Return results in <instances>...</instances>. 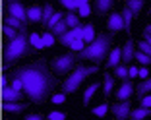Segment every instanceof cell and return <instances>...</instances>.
I'll return each mask as SVG.
<instances>
[{
	"label": "cell",
	"instance_id": "1",
	"mask_svg": "<svg viewBox=\"0 0 151 120\" xmlns=\"http://www.w3.org/2000/svg\"><path fill=\"white\" fill-rule=\"evenodd\" d=\"M10 78H19L23 81V93L31 103H45L56 87V78L49 70L43 58L27 66H19L10 72Z\"/></svg>",
	"mask_w": 151,
	"mask_h": 120
},
{
	"label": "cell",
	"instance_id": "2",
	"mask_svg": "<svg viewBox=\"0 0 151 120\" xmlns=\"http://www.w3.org/2000/svg\"><path fill=\"white\" fill-rule=\"evenodd\" d=\"M111 45H112V33H99L93 43H89L81 52H76V60H89L93 64H101L105 58L111 54Z\"/></svg>",
	"mask_w": 151,
	"mask_h": 120
},
{
	"label": "cell",
	"instance_id": "3",
	"mask_svg": "<svg viewBox=\"0 0 151 120\" xmlns=\"http://www.w3.org/2000/svg\"><path fill=\"white\" fill-rule=\"evenodd\" d=\"M33 52H35V47L31 45V33H29V29H23L16 39L4 47V64L10 66V64L18 62L19 58L29 56Z\"/></svg>",
	"mask_w": 151,
	"mask_h": 120
},
{
	"label": "cell",
	"instance_id": "4",
	"mask_svg": "<svg viewBox=\"0 0 151 120\" xmlns=\"http://www.w3.org/2000/svg\"><path fill=\"white\" fill-rule=\"evenodd\" d=\"M97 72H99L97 64H91V66H76L70 76L62 81V93L64 95H74L76 91L80 89V85L83 83L89 76H93Z\"/></svg>",
	"mask_w": 151,
	"mask_h": 120
},
{
	"label": "cell",
	"instance_id": "5",
	"mask_svg": "<svg viewBox=\"0 0 151 120\" xmlns=\"http://www.w3.org/2000/svg\"><path fill=\"white\" fill-rule=\"evenodd\" d=\"M76 66V54L68 52V54H60V56H54L50 60V68L56 76H64L68 72H72V68Z\"/></svg>",
	"mask_w": 151,
	"mask_h": 120
},
{
	"label": "cell",
	"instance_id": "6",
	"mask_svg": "<svg viewBox=\"0 0 151 120\" xmlns=\"http://www.w3.org/2000/svg\"><path fill=\"white\" fill-rule=\"evenodd\" d=\"M6 10H8L10 16L22 19L23 23L29 22V18H27V8H23V4L19 0H10V2H6Z\"/></svg>",
	"mask_w": 151,
	"mask_h": 120
},
{
	"label": "cell",
	"instance_id": "7",
	"mask_svg": "<svg viewBox=\"0 0 151 120\" xmlns=\"http://www.w3.org/2000/svg\"><path fill=\"white\" fill-rule=\"evenodd\" d=\"M111 111L118 120H126V118H130V112H132V101L130 99L128 101H116L111 107Z\"/></svg>",
	"mask_w": 151,
	"mask_h": 120
},
{
	"label": "cell",
	"instance_id": "8",
	"mask_svg": "<svg viewBox=\"0 0 151 120\" xmlns=\"http://www.w3.org/2000/svg\"><path fill=\"white\" fill-rule=\"evenodd\" d=\"M107 29L114 35V33H118V31H122L124 29L126 31V25H124V18H122V14H111L109 16V19H107Z\"/></svg>",
	"mask_w": 151,
	"mask_h": 120
},
{
	"label": "cell",
	"instance_id": "9",
	"mask_svg": "<svg viewBox=\"0 0 151 120\" xmlns=\"http://www.w3.org/2000/svg\"><path fill=\"white\" fill-rule=\"evenodd\" d=\"M136 45L132 39H128L124 43V47H122V64H126V66H130L132 62H136Z\"/></svg>",
	"mask_w": 151,
	"mask_h": 120
},
{
	"label": "cell",
	"instance_id": "10",
	"mask_svg": "<svg viewBox=\"0 0 151 120\" xmlns=\"http://www.w3.org/2000/svg\"><path fill=\"white\" fill-rule=\"evenodd\" d=\"M134 95V83L130 80H122V85L116 91V101H128Z\"/></svg>",
	"mask_w": 151,
	"mask_h": 120
},
{
	"label": "cell",
	"instance_id": "11",
	"mask_svg": "<svg viewBox=\"0 0 151 120\" xmlns=\"http://www.w3.org/2000/svg\"><path fill=\"white\" fill-rule=\"evenodd\" d=\"M2 99H4L6 103H19V101H23V91L14 89L12 85L2 87Z\"/></svg>",
	"mask_w": 151,
	"mask_h": 120
},
{
	"label": "cell",
	"instance_id": "12",
	"mask_svg": "<svg viewBox=\"0 0 151 120\" xmlns=\"http://www.w3.org/2000/svg\"><path fill=\"white\" fill-rule=\"evenodd\" d=\"M27 18H29V23H43V6L33 4L27 8Z\"/></svg>",
	"mask_w": 151,
	"mask_h": 120
},
{
	"label": "cell",
	"instance_id": "13",
	"mask_svg": "<svg viewBox=\"0 0 151 120\" xmlns=\"http://www.w3.org/2000/svg\"><path fill=\"white\" fill-rule=\"evenodd\" d=\"M112 6H114V0H95L93 2V12L97 14V16H105Z\"/></svg>",
	"mask_w": 151,
	"mask_h": 120
},
{
	"label": "cell",
	"instance_id": "14",
	"mask_svg": "<svg viewBox=\"0 0 151 120\" xmlns=\"http://www.w3.org/2000/svg\"><path fill=\"white\" fill-rule=\"evenodd\" d=\"M122 64V49H118V47H114V49L111 50V54H109L107 58V68H116Z\"/></svg>",
	"mask_w": 151,
	"mask_h": 120
},
{
	"label": "cell",
	"instance_id": "15",
	"mask_svg": "<svg viewBox=\"0 0 151 120\" xmlns=\"http://www.w3.org/2000/svg\"><path fill=\"white\" fill-rule=\"evenodd\" d=\"M151 93V78H147V80H142V83L136 87V97H138V101L142 97H145V95Z\"/></svg>",
	"mask_w": 151,
	"mask_h": 120
},
{
	"label": "cell",
	"instance_id": "16",
	"mask_svg": "<svg viewBox=\"0 0 151 120\" xmlns=\"http://www.w3.org/2000/svg\"><path fill=\"white\" fill-rule=\"evenodd\" d=\"M112 91H114V78H112V74L105 72V74H103V93L111 95Z\"/></svg>",
	"mask_w": 151,
	"mask_h": 120
},
{
	"label": "cell",
	"instance_id": "17",
	"mask_svg": "<svg viewBox=\"0 0 151 120\" xmlns=\"http://www.w3.org/2000/svg\"><path fill=\"white\" fill-rule=\"evenodd\" d=\"M2 109H4L6 112H16V114H19V112H23V111L27 109V105H25L23 101H19V103H6V101H4Z\"/></svg>",
	"mask_w": 151,
	"mask_h": 120
},
{
	"label": "cell",
	"instance_id": "18",
	"mask_svg": "<svg viewBox=\"0 0 151 120\" xmlns=\"http://www.w3.org/2000/svg\"><path fill=\"white\" fill-rule=\"evenodd\" d=\"M4 23L6 25H12V27H16L18 31H23V29H27V23H23L22 19H18V18H14V16H6L4 18Z\"/></svg>",
	"mask_w": 151,
	"mask_h": 120
},
{
	"label": "cell",
	"instance_id": "19",
	"mask_svg": "<svg viewBox=\"0 0 151 120\" xmlns=\"http://www.w3.org/2000/svg\"><path fill=\"white\" fill-rule=\"evenodd\" d=\"M68 31H70V27H68L66 19H62V22H60V23H56V25H54V27L50 29L49 33H52V35H54V37L58 39V37H62L64 33H68Z\"/></svg>",
	"mask_w": 151,
	"mask_h": 120
},
{
	"label": "cell",
	"instance_id": "20",
	"mask_svg": "<svg viewBox=\"0 0 151 120\" xmlns=\"http://www.w3.org/2000/svg\"><path fill=\"white\" fill-rule=\"evenodd\" d=\"M99 87H101V83H97V81H95V83H91V85H89V87L83 91V105H85V107H87V105H89V101L93 99L95 91H97Z\"/></svg>",
	"mask_w": 151,
	"mask_h": 120
},
{
	"label": "cell",
	"instance_id": "21",
	"mask_svg": "<svg viewBox=\"0 0 151 120\" xmlns=\"http://www.w3.org/2000/svg\"><path fill=\"white\" fill-rule=\"evenodd\" d=\"M54 16V8H52V4H45L43 6V23L41 25L47 29V25H49V22H50V18Z\"/></svg>",
	"mask_w": 151,
	"mask_h": 120
},
{
	"label": "cell",
	"instance_id": "22",
	"mask_svg": "<svg viewBox=\"0 0 151 120\" xmlns=\"http://www.w3.org/2000/svg\"><path fill=\"white\" fill-rule=\"evenodd\" d=\"M95 37H97V35H95V25H93V23H87L85 29H83V41L89 45V43H93V41H95Z\"/></svg>",
	"mask_w": 151,
	"mask_h": 120
},
{
	"label": "cell",
	"instance_id": "23",
	"mask_svg": "<svg viewBox=\"0 0 151 120\" xmlns=\"http://www.w3.org/2000/svg\"><path fill=\"white\" fill-rule=\"evenodd\" d=\"M147 116H151V109H143V107H139V109H134V111L130 112V118H139V120H145Z\"/></svg>",
	"mask_w": 151,
	"mask_h": 120
},
{
	"label": "cell",
	"instance_id": "24",
	"mask_svg": "<svg viewBox=\"0 0 151 120\" xmlns=\"http://www.w3.org/2000/svg\"><path fill=\"white\" fill-rule=\"evenodd\" d=\"M56 41H58V45H64V47H70V45H72V43L76 41V33H74V29H70L68 33H64L62 37H58Z\"/></svg>",
	"mask_w": 151,
	"mask_h": 120
},
{
	"label": "cell",
	"instance_id": "25",
	"mask_svg": "<svg viewBox=\"0 0 151 120\" xmlns=\"http://www.w3.org/2000/svg\"><path fill=\"white\" fill-rule=\"evenodd\" d=\"M126 6L132 10L134 18H138L139 12H142V8H143V0H130V2H126Z\"/></svg>",
	"mask_w": 151,
	"mask_h": 120
},
{
	"label": "cell",
	"instance_id": "26",
	"mask_svg": "<svg viewBox=\"0 0 151 120\" xmlns=\"http://www.w3.org/2000/svg\"><path fill=\"white\" fill-rule=\"evenodd\" d=\"M64 19H66L68 27H72V29L80 25V16H78L76 12H68V14H66V18H64Z\"/></svg>",
	"mask_w": 151,
	"mask_h": 120
},
{
	"label": "cell",
	"instance_id": "27",
	"mask_svg": "<svg viewBox=\"0 0 151 120\" xmlns=\"http://www.w3.org/2000/svg\"><path fill=\"white\" fill-rule=\"evenodd\" d=\"M2 33H4V37H6V39H10V41H14L16 37L19 35V31L16 29V27H12V25H6V23H4V27H2Z\"/></svg>",
	"mask_w": 151,
	"mask_h": 120
},
{
	"label": "cell",
	"instance_id": "28",
	"mask_svg": "<svg viewBox=\"0 0 151 120\" xmlns=\"http://www.w3.org/2000/svg\"><path fill=\"white\" fill-rule=\"evenodd\" d=\"M128 70H130V66H126V64H120V66L114 68V76L118 78V80H128Z\"/></svg>",
	"mask_w": 151,
	"mask_h": 120
},
{
	"label": "cell",
	"instance_id": "29",
	"mask_svg": "<svg viewBox=\"0 0 151 120\" xmlns=\"http://www.w3.org/2000/svg\"><path fill=\"white\" fill-rule=\"evenodd\" d=\"M122 18H124V25H126V31H130V25H132V18H134V14L132 10L128 8V6H124V10H122Z\"/></svg>",
	"mask_w": 151,
	"mask_h": 120
},
{
	"label": "cell",
	"instance_id": "30",
	"mask_svg": "<svg viewBox=\"0 0 151 120\" xmlns=\"http://www.w3.org/2000/svg\"><path fill=\"white\" fill-rule=\"evenodd\" d=\"M64 18H66V14H62V12H58V10H56V12H54V16L50 18V22H49V25H47V29L50 31V29H52V27L56 25V23H60Z\"/></svg>",
	"mask_w": 151,
	"mask_h": 120
},
{
	"label": "cell",
	"instance_id": "31",
	"mask_svg": "<svg viewBox=\"0 0 151 120\" xmlns=\"http://www.w3.org/2000/svg\"><path fill=\"white\" fill-rule=\"evenodd\" d=\"M85 47H87V43H85L83 39H76L74 43H72L70 47H68V49H72V50H74V52H81V50H83Z\"/></svg>",
	"mask_w": 151,
	"mask_h": 120
},
{
	"label": "cell",
	"instance_id": "32",
	"mask_svg": "<svg viewBox=\"0 0 151 120\" xmlns=\"http://www.w3.org/2000/svg\"><path fill=\"white\" fill-rule=\"evenodd\" d=\"M54 41H56V37H54L52 33H49V31H47V33L43 35V49H49V47H52V45H54Z\"/></svg>",
	"mask_w": 151,
	"mask_h": 120
},
{
	"label": "cell",
	"instance_id": "33",
	"mask_svg": "<svg viewBox=\"0 0 151 120\" xmlns=\"http://www.w3.org/2000/svg\"><path fill=\"white\" fill-rule=\"evenodd\" d=\"M136 60H138L139 64H143V66H149V64H151V56L143 54L142 50H136Z\"/></svg>",
	"mask_w": 151,
	"mask_h": 120
},
{
	"label": "cell",
	"instance_id": "34",
	"mask_svg": "<svg viewBox=\"0 0 151 120\" xmlns=\"http://www.w3.org/2000/svg\"><path fill=\"white\" fill-rule=\"evenodd\" d=\"M60 4H62L64 8L68 10V12H76V10L80 8V6H78V2H76V0H60Z\"/></svg>",
	"mask_w": 151,
	"mask_h": 120
},
{
	"label": "cell",
	"instance_id": "35",
	"mask_svg": "<svg viewBox=\"0 0 151 120\" xmlns=\"http://www.w3.org/2000/svg\"><path fill=\"white\" fill-rule=\"evenodd\" d=\"M31 45L35 49H43V35L39 33H31Z\"/></svg>",
	"mask_w": 151,
	"mask_h": 120
},
{
	"label": "cell",
	"instance_id": "36",
	"mask_svg": "<svg viewBox=\"0 0 151 120\" xmlns=\"http://www.w3.org/2000/svg\"><path fill=\"white\" fill-rule=\"evenodd\" d=\"M107 111H109V105H107V103H103V105H99V107L93 109V114L95 116H105V114H107Z\"/></svg>",
	"mask_w": 151,
	"mask_h": 120
},
{
	"label": "cell",
	"instance_id": "37",
	"mask_svg": "<svg viewBox=\"0 0 151 120\" xmlns=\"http://www.w3.org/2000/svg\"><path fill=\"white\" fill-rule=\"evenodd\" d=\"M138 49L142 50L143 54H147V56H151V45L147 43V41H139V43H138Z\"/></svg>",
	"mask_w": 151,
	"mask_h": 120
},
{
	"label": "cell",
	"instance_id": "38",
	"mask_svg": "<svg viewBox=\"0 0 151 120\" xmlns=\"http://www.w3.org/2000/svg\"><path fill=\"white\" fill-rule=\"evenodd\" d=\"M89 14H91V6L89 4H83V6L78 8V16H81V18H87Z\"/></svg>",
	"mask_w": 151,
	"mask_h": 120
},
{
	"label": "cell",
	"instance_id": "39",
	"mask_svg": "<svg viewBox=\"0 0 151 120\" xmlns=\"http://www.w3.org/2000/svg\"><path fill=\"white\" fill-rule=\"evenodd\" d=\"M47 118L49 120H66V114L64 112H58V111H52V112H49Z\"/></svg>",
	"mask_w": 151,
	"mask_h": 120
},
{
	"label": "cell",
	"instance_id": "40",
	"mask_svg": "<svg viewBox=\"0 0 151 120\" xmlns=\"http://www.w3.org/2000/svg\"><path fill=\"white\" fill-rule=\"evenodd\" d=\"M139 107H143V109H151V93L139 99Z\"/></svg>",
	"mask_w": 151,
	"mask_h": 120
},
{
	"label": "cell",
	"instance_id": "41",
	"mask_svg": "<svg viewBox=\"0 0 151 120\" xmlns=\"http://www.w3.org/2000/svg\"><path fill=\"white\" fill-rule=\"evenodd\" d=\"M12 80V87L18 89V91H23V81L19 80V78H10Z\"/></svg>",
	"mask_w": 151,
	"mask_h": 120
},
{
	"label": "cell",
	"instance_id": "42",
	"mask_svg": "<svg viewBox=\"0 0 151 120\" xmlns=\"http://www.w3.org/2000/svg\"><path fill=\"white\" fill-rule=\"evenodd\" d=\"M64 101H66V95H64V93L52 95V103H58V105H60V103H64Z\"/></svg>",
	"mask_w": 151,
	"mask_h": 120
},
{
	"label": "cell",
	"instance_id": "43",
	"mask_svg": "<svg viewBox=\"0 0 151 120\" xmlns=\"http://www.w3.org/2000/svg\"><path fill=\"white\" fill-rule=\"evenodd\" d=\"M138 76H139V68L130 66V70H128V78H138Z\"/></svg>",
	"mask_w": 151,
	"mask_h": 120
},
{
	"label": "cell",
	"instance_id": "44",
	"mask_svg": "<svg viewBox=\"0 0 151 120\" xmlns=\"http://www.w3.org/2000/svg\"><path fill=\"white\" fill-rule=\"evenodd\" d=\"M138 78H142V80H147L149 78V72H147V68L143 66V68H139V76Z\"/></svg>",
	"mask_w": 151,
	"mask_h": 120
},
{
	"label": "cell",
	"instance_id": "45",
	"mask_svg": "<svg viewBox=\"0 0 151 120\" xmlns=\"http://www.w3.org/2000/svg\"><path fill=\"white\" fill-rule=\"evenodd\" d=\"M25 120H43V116L41 114H35V112H31V114H27Z\"/></svg>",
	"mask_w": 151,
	"mask_h": 120
},
{
	"label": "cell",
	"instance_id": "46",
	"mask_svg": "<svg viewBox=\"0 0 151 120\" xmlns=\"http://www.w3.org/2000/svg\"><path fill=\"white\" fill-rule=\"evenodd\" d=\"M143 41H147V43L151 45V33H145V31H143Z\"/></svg>",
	"mask_w": 151,
	"mask_h": 120
},
{
	"label": "cell",
	"instance_id": "47",
	"mask_svg": "<svg viewBox=\"0 0 151 120\" xmlns=\"http://www.w3.org/2000/svg\"><path fill=\"white\" fill-rule=\"evenodd\" d=\"M78 2V6H83V4H89V0H76Z\"/></svg>",
	"mask_w": 151,
	"mask_h": 120
},
{
	"label": "cell",
	"instance_id": "48",
	"mask_svg": "<svg viewBox=\"0 0 151 120\" xmlns=\"http://www.w3.org/2000/svg\"><path fill=\"white\" fill-rule=\"evenodd\" d=\"M143 31H145V33H151V23H147V25H145V29H143Z\"/></svg>",
	"mask_w": 151,
	"mask_h": 120
},
{
	"label": "cell",
	"instance_id": "49",
	"mask_svg": "<svg viewBox=\"0 0 151 120\" xmlns=\"http://www.w3.org/2000/svg\"><path fill=\"white\" fill-rule=\"evenodd\" d=\"M130 120H139V118H130Z\"/></svg>",
	"mask_w": 151,
	"mask_h": 120
},
{
	"label": "cell",
	"instance_id": "50",
	"mask_svg": "<svg viewBox=\"0 0 151 120\" xmlns=\"http://www.w3.org/2000/svg\"><path fill=\"white\" fill-rule=\"evenodd\" d=\"M124 2H130V0H124Z\"/></svg>",
	"mask_w": 151,
	"mask_h": 120
},
{
	"label": "cell",
	"instance_id": "51",
	"mask_svg": "<svg viewBox=\"0 0 151 120\" xmlns=\"http://www.w3.org/2000/svg\"><path fill=\"white\" fill-rule=\"evenodd\" d=\"M149 12H151V8H149Z\"/></svg>",
	"mask_w": 151,
	"mask_h": 120
}]
</instances>
